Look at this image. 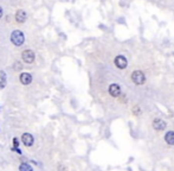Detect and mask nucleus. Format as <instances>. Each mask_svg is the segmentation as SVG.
I'll return each mask as SVG.
<instances>
[{
  "instance_id": "nucleus-1",
  "label": "nucleus",
  "mask_w": 174,
  "mask_h": 171,
  "mask_svg": "<svg viewBox=\"0 0 174 171\" xmlns=\"http://www.w3.org/2000/svg\"><path fill=\"white\" fill-rule=\"evenodd\" d=\"M11 40H12V43L14 45L20 46V45H23V43L25 40V36H24V34L21 31L16 30V31H13L12 34H11Z\"/></svg>"
},
{
  "instance_id": "nucleus-2",
  "label": "nucleus",
  "mask_w": 174,
  "mask_h": 171,
  "mask_svg": "<svg viewBox=\"0 0 174 171\" xmlns=\"http://www.w3.org/2000/svg\"><path fill=\"white\" fill-rule=\"evenodd\" d=\"M132 80H133V82H134L135 84H143L144 81H146V76H144V74H143L142 71L135 70V71H133V74H132Z\"/></svg>"
},
{
  "instance_id": "nucleus-3",
  "label": "nucleus",
  "mask_w": 174,
  "mask_h": 171,
  "mask_svg": "<svg viewBox=\"0 0 174 171\" xmlns=\"http://www.w3.org/2000/svg\"><path fill=\"white\" fill-rule=\"evenodd\" d=\"M35 52L32 51V50H25L23 54H21V58H23V61L25 62V63H32L33 61H35Z\"/></svg>"
},
{
  "instance_id": "nucleus-4",
  "label": "nucleus",
  "mask_w": 174,
  "mask_h": 171,
  "mask_svg": "<svg viewBox=\"0 0 174 171\" xmlns=\"http://www.w3.org/2000/svg\"><path fill=\"white\" fill-rule=\"evenodd\" d=\"M21 143H23L26 147H30V146L33 145L35 138H33L32 134H30V133H24V134L21 136Z\"/></svg>"
},
{
  "instance_id": "nucleus-5",
  "label": "nucleus",
  "mask_w": 174,
  "mask_h": 171,
  "mask_svg": "<svg viewBox=\"0 0 174 171\" xmlns=\"http://www.w3.org/2000/svg\"><path fill=\"white\" fill-rule=\"evenodd\" d=\"M115 66L117 67L118 69H124L127 67V58L124 56H116L115 57Z\"/></svg>"
},
{
  "instance_id": "nucleus-6",
  "label": "nucleus",
  "mask_w": 174,
  "mask_h": 171,
  "mask_svg": "<svg viewBox=\"0 0 174 171\" xmlns=\"http://www.w3.org/2000/svg\"><path fill=\"white\" fill-rule=\"evenodd\" d=\"M109 94H110L111 96H114V98L120 96V94H121V88H120V86L116 84V83L110 84V86H109Z\"/></svg>"
},
{
  "instance_id": "nucleus-7",
  "label": "nucleus",
  "mask_w": 174,
  "mask_h": 171,
  "mask_svg": "<svg viewBox=\"0 0 174 171\" xmlns=\"http://www.w3.org/2000/svg\"><path fill=\"white\" fill-rule=\"evenodd\" d=\"M166 126H167V124H166V121H164L162 119H155V120L153 121V127H154L156 131H164V130L166 128Z\"/></svg>"
},
{
  "instance_id": "nucleus-8",
  "label": "nucleus",
  "mask_w": 174,
  "mask_h": 171,
  "mask_svg": "<svg viewBox=\"0 0 174 171\" xmlns=\"http://www.w3.org/2000/svg\"><path fill=\"white\" fill-rule=\"evenodd\" d=\"M27 19V14L24 10H19L17 13H16V20L18 23H24L25 20Z\"/></svg>"
},
{
  "instance_id": "nucleus-9",
  "label": "nucleus",
  "mask_w": 174,
  "mask_h": 171,
  "mask_svg": "<svg viewBox=\"0 0 174 171\" xmlns=\"http://www.w3.org/2000/svg\"><path fill=\"white\" fill-rule=\"evenodd\" d=\"M20 82H21L23 84L27 86V84H30V83L32 82V76H31L30 74H27V72H23V74L20 75Z\"/></svg>"
},
{
  "instance_id": "nucleus-10",
  "label": "nucleus",
  "mask_w": 174,
  "mask_h": 171,
  "mask_svg": "<svg viewBox=\"0 0 174 171\" xmlns=\"http://www.w3.org/2000/svg\"><path fill=\"white\" fill-rule=\"evenodd\" d=\"M165 141L170 145H174V131H170L165 134Z\"/></svg>"
},
{
  "instance_id": "nucleus-11",
  "label": "nucleus",
  "mask_w": 174,
  "mask_h": 171,
  "mask_svg": "<svg viewBox=\"0 0 174 171\" xmlns=\"http://www.w3.org/2000/svg\"><path fill=\"white\" fill-rule=\"evenodd\" d=\"M19 171H33V169H32V167H31L30 164H27V163H21V164L19 165Z\"/></svg>"
},
{
  "instance_id": "nucleus-12",
  "label": "nucleus",
  "mask_w": 174,
  "mask_h": 171,
  "mask_svg": "<svg viewBox=\"0 0 174 171\" xmlns=\"http://www.w3.org/2000/svg\"><path fill=\"white\" fill-rule=\"evenodd\" d=\"M6 86V74L4 71H0V88H5Z\"/></svg>"
},
{
  "instance_id": "nucleus-13",
  "label": "nucleus",
  "mask_w": 174,
  "mask_h": 171,
  "mask_svg": "<svg viewBox=\"0 0 174 171\" xmlns=\"http://www.w3.org/2000/svg\"><path fill=\"white\" fill-rule=\"evenodd\" d=\"M13 143H14V146H16V147L19 145V143H18V139H17V138H14V139H13Z\"/></svg>"
},
{
  "instance_id": "nucleus-14",
  "label": "nucleus",
  "mask_w": 174,
  "mask_h": 171,
  "mask_svg": "<svg viewBox=\"0 0 174 171\" xmlns=\"http://www.w3.org/2000/svg\"><path fill=\"white\" fill-rule=\"evenodd\" d=\"M1 17H2V8L0 7V18H1Z\"/></svg>"
}]
</instances>
